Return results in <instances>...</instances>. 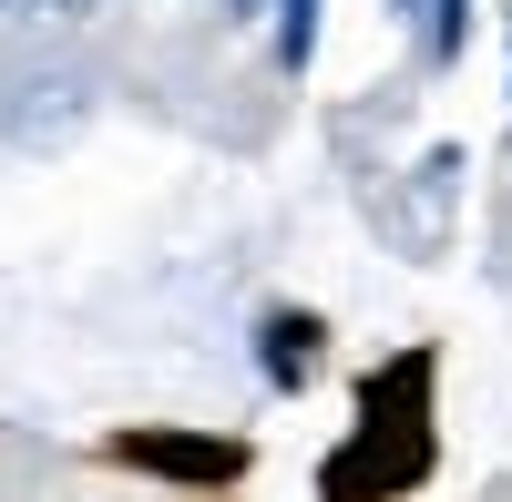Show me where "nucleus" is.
<instances>
[{
	"label": "nucleus",
	"mask_w": 512,
	"mask_h": 502,
	"mask_svg": "<svg viewBox=\"0 0 512 502\" xmlns=\"http://www.w3.org/2000/svg\"><path fill=\"white\" fill-rule=\"evenodd\" d=\"M113 451L134 472H175V482H236L246 472V441H185V431H123Z\"/></svg>",
	"instance_id": "1"
},
{
	"label": "nucleus",
	"mask_w": 512,
	"mask_h": 502,
	"mask_svg": "<svg viewBox=\"0 0 512 502\" xmlns=\"http://www.w3.org/2000/svg\"><path fill=\"white\" fill-rule=\"evenodd\" d=\"M308 369H318V318L277 308V318H267V380H277V390H308Z\"/></svg>",
	"instance_id": "2"
},
{
	"label": "nucleus",
	"mask_w": 512,
	"mask_h": 502,
	"mask_svg": "<svg viewBox=\"0 0 512 502\" xmlns=\"http://www.w3.org/2000/svg\"><path fill=\"white\" fill-rule=\"evenodd\" d=\"M318 11H328V0H277V62L287 72L318 62Z\"/></svg>",
	"instance_id": "3"
},
{
	"label": "nucleus",
	"mask_w": 512,
	"mask_h": 502,
	"mask_svg": "<svg viewBox=\"0 0 512 502\" xmlns=\"http://www.w3.org/2000/svg\"><path fill=\"white\" fill-rule=\"evenodd\" d=\"M472 41V0H431V62H451Z\"/></svg>",
	"instance_id": "4"
},
{
	"label": "nucleus",
	"mask_w": 512,
	"mask_h": 502,
	"mask_svg": "<svg viewBox=\"0 0 512 502\" xmlns=\"http://www.w3.org/2000/svg\"><path fill=\"white\" fill-rule=\"evenodd\" d=\"M390 11H420V0H390Z\"/></svg>",
	"instance_id": "5"
}]
</instances>
